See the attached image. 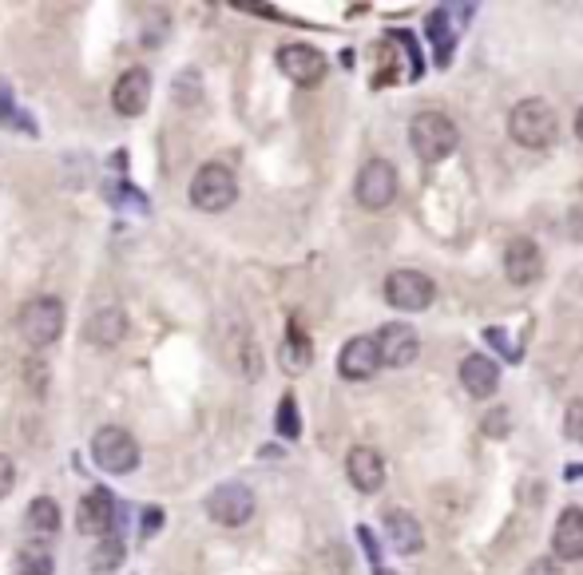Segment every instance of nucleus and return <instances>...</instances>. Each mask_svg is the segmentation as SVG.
Segmentation results:
<instances>
[{"label":"nucleus","instance_id":"32","mask_svg":"<svg viewBox=\"0 0 583 575\" xmlns=\"http://www.w3.org/2000/svg\"><path fill=\"white\" fill-rule=\"evenodd\" d=\"M576 135L583 139V108H580V115H576Z\"/></svg>","mask_w":583,"mask_h":575},{"label":"nucleus","instance_id":"13","mask_svg":"<svg viewBox=\"0 0 583 575\" xmlns=\"http://www.w3.org/2000/svg\"><path fill=\"white\" fill-rule=\"evenodd\" d=\"M151 104V72L147 68H127L112 88V108L119 115H143V108Z\"/></svg>","mask_w":583,"mask_h":575},{"label":"nucleus","instance_id":"23","mask_svg":"<svg viewBox=\"0 0 583 575\" xmlns=\"http://www.w3.org/2000/svg\"><path fill=\"white\" fill-rule=\"evenodd\" d=\"M92 572L96 575H108V572H119V564H123V540L119 536H104L100 544H96V552H92Z\"/></svg>","mask_w":583,"mask_h":575},{"label":"nucleus","instance_id":"22","mask_svg":"<svg viewBox=\"0 0 583 575\" xmlns=\"http://www.w3.org/2000/svg\"><path fill=\"white\" fill-rule=\"evenodd\" d=\"M425 32H429V40H433V48H437V68H449V64H453V44H457V36L449 32V12H445V8L429 12Z\"/></svg>","mask_w":583,"mask_h":575},{"label":"nucleus","instance_id":"24","mask_svg":"<svg viewBox=\"0 0 583 575\" xmlns=\"http://www.w3.org/2000/svg\"><path fill=\"white\" fill-rule=\"evenodd\" d=\"M52 552L44 548V544H32V548H24L20 556H16V568L12 575H52Z\"/></svg>","mask_w":583,"mask_h":575},{"label":"nucleus","instance_id":"9","mask_svg":"<svg viewBox=\"0 0 583 575\" xmlns=\"http://www.w3.org/2000/svg\"><path fill=\"white\" fill-rule=\"evenodd\" d=\"M254 492L246 484H219L211 496H207V516L223 528H242L250 516H254Z\"/></svg>","mask_w":583,"mask_h":575},{"label":"nucleus","instance_id":"6","mask_svg":"<svg viewBox=\"0 0 583 575\" xmlns=\"http://www.w3.org/2000/svg\"><path fill=\"white\" fill-rule=\"evenodd\" d=\"M92 460H96L104 472L123 476V472H131V468L139 464V445H135V437H131L127 429L104 425V429L92 437Z\"/></svg>","mask_w":583,"mask_h":575},{"label":"nucleus","instance_id":"10","mask_svg":"<svg viewBox=\"0 0 583 575\" xmlns=\"http://www.w3.org/2000/svg\"><path fill=\"white\" fill-rule=\"evenodd\" d=\"M76 524L84 536H112L116 528V496L108 488H88V496L76 508Z\"/></svg>","mask_w":583,"mask_h":575},{"label":"nucleus","instance_id":"31","mask_svg":"<svg viewBox=\"0 0 583 575\" xmlns=\"http://www.w3.org/2000/svg\"><path fill=\"white\" fill-rule=\"evenodd\" d=\"M159 524H163V508H147L143 512V536H155Z\"/></svg>","mask_w":583,"mask_h":575},{"label":"nucleus","instance_id":"8","mask_svg":"<svg viewBox=\"0 0 583 575\" xmlns=\"http://www.w3.org/2000/svg\"><path fill=\"white\" fill-rule=\"evenodd\" d=\"M278 72L294 80L298 88H318L326 80V56L310 44H282L278 48Z\"/></svg>","mask_w":583,"mask_h":575},{"label":"nucleus","instance_id":"3","mask_svg":"<svg viewBox=\"0 0 583 575\" xmlns=\"http://www.w3.org/2000/svg\"><path fill=\"white\" fill-rule=\"evenodd\" d=\"M64 318H68V314H64V302L52 298V294H40V298H32V302L20 310L16 330H20V338L32 345V349H48V345L60 342Z\"/></svg>","mask_w":583,"mask_h":575},{"label":"nucleus","instance_id":"5","mask_svg":"<svg viewBox=\"0 0 583 575\" xmlns=\"http://www.w3.org/2000/svg\"><path fill=\"white\" fill-rule=\"evenodd\" d=\"M353 195L365 211H385L393 199H397V171L389 159H369L361 171H357V183H353Z\"/></svg>","mask_w":583,"mask_h":575},{"label":"nucleus","instance_id":"20","mask_svg":"<svg viewBox=\"0 0 583 575\" xmlns=\"http://www.w3.org/2000/svg\"><path fill=\"white\" fill-rule=\"evenodd\" d=\"M127 338V314L119 306H104L92 322H88V342L96 345H119Z\"/></svg>","mask_w":583,"mask_h":575},{"label":"nucleus","instance_id":"17","mask_svg":"<svg viewBox=\"0 0 583 575\" xmlns=\"http://www.w3.org/2000/svg\"><path fill=\"white\" fill-rule=\"evenodd\" d=\"M385 532H389V544H393L397 556H421L425 532H421V520H417L413 512L393 508V512L385 516Z\"/></svg>","mask_w":583,"mask_h":575},{"label":"nucleus","instance_id":"11","mask_svg":"<svg viewBox=\"0 0 583 575\" xmlns=\"http://www.w3.org/2000/svg\"><path fill=\"white\" fill-rule=\"evenodd\" d=\"M504 274L512 286H532L544 274V254L532 238H512L504 250Z\"/></svg>","mask_w":583,"mask_h":575},{"label":"nucleus","instance_id":"16","mask_svg":"<svg viewBox=\"0 0 583 575\" xmlns=\"http://www.w3.org/2000/svg\"><path fill=\"white\" fill-rule=\"evenodd\" d=\"M346 472H350V484L357 492L373 496L385 484V457L377 449H369V445H357V449H350V457H346Z\"/></svg>","mask_w":583,"mask_h":575},{"label":"nucleus","instance_id":"1","mask_svg":"<svg viewBox=\"0 0 583 575\" xmlns=\"http://www.w3.org/2000/svg\"><path fill=\"white\" fill-rule=\"evenodd\" d=\"M508 135L512 143L528 147V151H544L560 139V119L552 112L548 100H520L512 112H508Z\"/></svg>","mask_w":583,"mask_h":575},{"label":"nucleus","instance_id":"18","mask_svg":"<svg viewBox=\"0 0 583 575\" xmlns=\"http://www.w3.org/2000/svg\"><path fill=\"white\" fill-rule=\"evenodd\" d=\"M461 385L472 397H492L500 389V365L484 353H468L461 361Z\"/></svg>","mask_w":583,"mask_h":575},{"label":"nucleus","instance_id":"12","mask_svg":"<svg viewBox=\"0 0 583 575\" xmlns=\"http://www.w3.org/2000/svg\"><path fill=\"white\" fill-rule=\"evenodd\" d=\"M381 345L377 338H350L338 353V373L346 381H369L377 369H381Z\"/></svg>","mask_w":583,"mask_h":575},{"label":"nucleus","instance_id":"14","mask_svg":"<svg viewBox=\"0 0 583 575\" xmlns=\"http://www.w3.org/2000/svg\"><path fill=\"white\" fill-rule=\"evenodd\" d=\"M377 345H381V361L393 365V369L413 365L417 353H421V342H417L413 326H405V322H389V326H381V330H377Z\"/></svg>","mask_w":583,"mask_h":575},{"label":"nucleus","instance_id":"2","mask_svg":"<svg viewBox=\"0 0 583 575\" xmlns=\"http://www.w3.org/2000/svg\"><path fill=\"white\" fill-rule=\"evenodd\" d=\"M457 123L445 112H417L409 119V143L421 163H441L457 151Z\"/></svg>","mask_w":583,"mask_h":575},{"label":"nucleus","instance_id":"25","mask_svg":"<svg viewBox=\"0 0 583 575\" xmlns=\"http://www.w3.org/2000/svg\"><path fill=\"white\" fill-rule=\"evenodd\" d=\"M274 425H278V433H282L286 441H298V433H302V413H298V401H294V393H286V397L278 401Z\"/></svg>","mask_w":583,"mask_h":575},{"label":"nucleus","instance_id":"26","mask_svg":"<svg viewBox=\"0 0 583 575\" xmlns=\"http://www.w3.org/2000/svg\"><path fill=\"white\" fill-rule=\"evenodd\" d=\"M564 433H568V441H580L583 445V397H576V401L568 405V413H564Z\"/></svg>","mask_w":583,"mask_h":575},{"label":"nucleus","instance_id":"4","mask_svg":"<svg viewBox=\"0 0 583 575\" xmlns=\"http://www.w3.org/2000/svg\"><path fill=\"white\" fill-rule=\"evenodd\" d=\"M234 199H238V179H234L231 167H223V163H203V167L195 171V179H191V207H195V211L219 215V211L234 207Z\"/></svg>","mask_w":583,"mask_h":575},{"label":"nucleus","instance_id":"19","mask_svg":"<svg viewBox=\"0 0 583 575\" xmlns=\"http://www.w3.org/2000/svg\"><path fill=\"white\" fill-rule=\"evenodd\" d=\"M278 357H282V369H286V373H306L310 361H314V342H310V334H302V326L290 322L286 342H282V349H278Z\"/></svg>","mask_w":583,"mask_h":575},{"label":"nucleus","instance_id":"28","mask_svg":"<svg viewBox=\"0 0 583 575\" xmlns=\"http://www.w3.org/2000/svg\"><path fill=\"white\" fill-rule=\"evenodd\" d=\"M524 575H564V564H560L556 556H540V560L528 564V572Z\"/></svg>","mask_w":583,"mask_h":575},{"label":"nucleus","instance_id":"15","mask_svg":"<svg viewBox=\"0 0 583 575\" xmlns=\"http://www.w3.org/2000/svg\"><path fill=\"white\" fill-rule=\"evenodd\" d=\"M552 556H556L560 564H576V560H583V508L580 504H572V508L560 512L556 532H552Z\"/></svg>","mask_w":583,"mask_h":575},{"label":"nucleus","instance_id":"21","mask_svg":"<svg viewBox=\"0 0 583 575\" xmlns=\"http://www.w3.org/2000/svg\"><path fill=\"white\" fill-rule=\"evenodd\" d=\"M24 524H28V532H32L36 540L56 536V532H60V508H56V500H52V496H36V500L28 504Z\"/></svg>","mask_w":583,"mask_h":575},{"label":"nucleus","instance_id":"30","mask_svg":"<svg viewBox=\"0 0 583 575\" xmlns=\"http://www.w3.org/2000/svg\"><path fill=\"white\" fill-rule=\"evenodd\" d=\"M484 433H488V437H504V433H508V413H504V409L488 413V417H484Z\"/></svg>","mask_w":583,"mask_h":575},{"label":"nucleus","instance_id":"7","mask_svg":"<svg viewBox=\"0 0 583 575\" xmlns=\"http://www.w3.org/2000/svg\"><path fill=\"white\" fill-rule=\"evenodd\" d=\"M433 298H437V286L421 270H393L385 278V302L397 306V310H409V314L413 310H429Z\"/></svg>","mask_w":583,"mask_h":575},{"label":"nucleus","instance_id":"27","mask_svg":"<svg viewBox=\"0 0 583 575\" xmlns=\"http://www.w3.org/2000/svg\"><path fill=\"white\" fill-rule=\"evenodd\" d=\"M484 338H488V342L496 345V349H500V353H504V357H512V361H516V357H520V345H512V342H508V338H504V330H500V326H492V330H484Z\"/></svg>","mask_w":583,"mask_h":575},{"label":"nucleus","instance_id":"29","mask_svg":"<svg viewBox=\"0 0 583 575\" xmlns=\"http://www.w3.org/2000/svg\"><path fill=\"white\" fill-rule=\"evenodd\" d=\"M12 484H16V464H12V457L0 453V500L12 492Z\"/></svg>","mask_w":583,"mask_h":575}]
</instances>
